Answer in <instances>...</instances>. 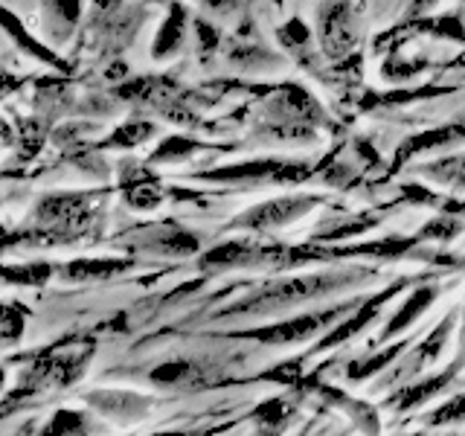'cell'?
<instances>
[{"mask_svg": "<svg viewBox=\"0 0 465 436\" xmlns=\"http://www.w3.org/2000/svg\"><path fill=\"white\" fill-rule=\"evenodd\" d=\"M114 271H120V265H114V262H76V265H70L64 273L73 276V280H84V276H108Z\"/></svg>", "mask_w": 465, "mask_h": 436, "instance_id": "4", "label": "cell"}, {"mask_svg": "<svg viewBox=\"0 0 465 436\" xmlns=\"http://www.w3.org/2000/svg\"><path fill=\"white\" fill-rule=\"evenodd\" d=\"M82 425V416L79 413H55V419L50 421V433H70V431H79Z\"/></svg>", "mask_w": 465, "mask_h": 436, "instance_id": "5", "label": "cell"}, {"mask_svg": "<svg viewBox=\"0 0 465 436\" xmlns=\"http://www.w3.org/2000/svg\"><path fill=\"white\" fill-rule=\"evenodd\" d=\"M181 24H183V15H181V9H174L172 21L163 26V33H160V38L154 44V53L157 55H163L166 50H172L174 44H178V38H181Z\"/></svg>", "mask_w": 465, "mask_h": 436, "instance_id": "3", "label": "cell"}, {"mask_svg": "<svg viewBox=\"0 0 465 436\" xmlns=\"http://www.w3.org/2000/svg\"><path fill=\"white\" fill-rule=\"evenodd\" d=\"M0 26L6 29V35H9L15 44H18V47H21L24 53L35 55L38 62H47V64H53V67H62V70H64V64L53 55V50H50V47H44V44H41L38 38L29 35V29L21 24L18 15H12L6 6H0Z\"/></svg>", "mask_w": 465, "mask_h": 436, "instance_id": "1", "label": "cell"}, {"mask_svg": "<svg viewBox=\"0 0 465 436\" xmlns=\"http://www.w3.org/2000/svg\"><path fill=\"white\" fill-rule=\"evenodd\" d=\"M0 387H4V370H0Z\"/></svg>", "mask_w": 465, "mask_h": 436, "instance_id": "6", "label": "cell"}, {"mask_svg": "<svg viewBox=\"0 0 465 436\" xmlns=\"http://www.w3.org/2000/svg\"><path fill=\"white\" fill-rule=\"evenodd\" d=\"M44 6H47V15L53 21L73 26L79 18V0H44Z\"/></svg>", "mask_w": 465, "mask_h": 436, "instance_id": "2", "label": "cell"}]
</instances>
